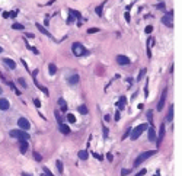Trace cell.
Here are the masks:
<instances>
[{"label":"cell","mask_w":182,"mask_h":176,"mask_svg":"<svg viewBox=\"0 0 182 176\" xmlns=\"http://www.w3.org/2000/svg\"><path fill=\"white\" fill-rule=\"evenodd\" d=\"M77 111H79L80 114L85 115V114H87V106H86V105H80V106L77 108Z\"/></svg>","instance_id":"obj_25"},{"label":"cell","mask_w":182,"mask_h":176,"mask_svg":"<svg viewBox=\"0 0 182 176\" xmlns=\"http://www.w3.org/2000/svg\"><path fill=\"white\" fill-rule=\"evenodd\" d=\"M12 28H13V29H19V31H22V29H23L25 26H23L22 23H17V22H15V23L12 25Z\"/></svg>","instance_id":"obj_27"},{"label":"cell","mask_w":182,"mask_h":176,"mask_svg":"<svg viewBox=\"0 0 182 176\" xmlns=\"http://www.w3.org/2000/svg\"><path fill=\"white\" fill-rule=\"evenodd\" d=\"M36 28H38V31L41 32V34H44V35H47V36H50V38H52V35H51V32H48L42 25H39V23H36Z\"/></svg>","instance_id":"obj_15"},{"label":"cell","mask_w":182,"mask_h":176,"mask_svg":"<svg viewBox=\"0 0 182 176\" xmlns=\"http://www.w3.org/2000/svg\"><path fill=\"white\" fill-rule=\"evenodd\" d=\"M77 82H79V76H77V74L70 76V79H69V83H70V84H76Z\"/></svg>","instance_id":"obj_20"},{"label":"cell","mask_w":182,"mask_h":176,"mask_svg":"<svg viewBox=\"0 0 182 176\" xmlns=\"http://www.w3.org/2000/svg\"><path fill=\"white\" fill-rule=\"evenodd\" d=\"M67 121H69L70 124H74V122H76V117H74L73 114H69V115H67Z\"/></svg>","instance_id":"obj_28"},{"label":"cell","mask_w":182,"mask_h":176,"mask_svg":"<svg viewBox=\"0 0 182 176\" xmlns=\"http://www.w3.org/2000/svg\"><path fill=\"white\" fill-rule=\"evenodd\" d=\"M144 74H146V68H144V70H141V71L139 73V77H137V80H141V79L144 77Z\"/></svg>","instance_id":"obj_31"},{"label":"cell","mask_w":182,"mask_h":176,"mask_svg":"<svg viewBox=\"0 0 182 176\" xmlns=\"http://www.w3.org/2000/svg\"><path fill=\"white\" fill-rule=\"evenodd\" d=\"M26 48H28V50H31V51H32L34 54H39V51H38V50H36L35 47H31V45H28V44H26Z\"/></svg>","instance_id":"obj_30"},{"label":"cell","mask_w":182,"mask_h":176,"mask_svg":"<svg viewBox=\"0 0 182 176\" xmlns=\"http://www.w3.org/2000/svg\"><path fill=\"white\" fill-rule=\"evenodd\" d=\"M54 115H55V119H57L58 125H61V124H63V119H61V115H60V112H58V111H55V112H54Z\"/></svg>","instance_id":"obj_26"},{"label":"cell","mask_w":182,"mask_h":176,"mask_svg":"<svg viewBox=\"0 0 182 176\" xmlns=\"http://www.w3.org/2000/svg\"><path fill=\"white\" fill-rule=\"evenodd\" d=\"M147 119H149V122L152 125V122H153V111H147Z\"/></svg>","instance_id":"obj_29"},{"label":"cell","mask_w":182,"mask_h":176,"mask_svg":"<svg viewBox=\"0 0 182 176\" xmlns=\"http://www.w3.org/2000/svg\"><path fill=\"white\" fill-rule=\"evenodd\" d=\"M105 1H106V0H105ZM105 1H104L102 4H99V6L95 9V12H96V15H98V16H102V9H104V4H105Z\"/></svg>","instance_id":"obj_21"},{"label":"cell","mask_w":182,"mask_h":176,"mask_svg":"<svg viewBox=\"0 0 182 176\" xmlns=\"http://www.w3.org/2000/svg\"><path fill=\"white\" fill-rule=\"evenodd\" d=\"M165 124H162L160 125V130H159V135H157V144H160V141L165 138Z\"/></svg>","instance_id":"obj_12"},{"label":"cell","mask_w":182,"mask_h":176,"mask_svg":"<svg viewBox=\"0 0 182 176\" xmlns=\"http://www.w3.org/2000/svg\"><path fill=\"white\" fill-rule=\"evenodd\" d=\"M22 176H32V175H29V173H25V172H23V173H22Z\"/></svg>","instance_id":"obj_51"},{"label":"cell","mask_w":182,"mask_h":176,"mask_svg":"<svg viewBox=\"0 0 182 176\" xmlns=\"http://www.w3.org/2000/svg\"><path fill=\"white\" fill-rule=\"evenodd\" d=\"M38 87H39V89H41V90H42L45 95H48V90H47V87H42V86H38Z\"/></svg>","instance_id":"obj_43"},{"label":"cell","mask_w":182,"mask_h":176,"mask_svg":"<svg viewBox=\"0 0 182 176\" xmlns=\"http://www.w3.org/2000/svg\"><path fill=\"white\" fill-rule=\"evenodd\" d=\"M102 131H104V137H105V138H108V134H109V133H108V128H106L105 125L102 127Z\"/></svg>","instance_id":"obj_32"},{"label":"cell","mask_w":182,"mask_h":176,"mask_svg":"<svg viewBox=\"0 0 182 176\" xmlns=\"http://www.w3.org/2000/svg\"><path fill=\"white\" fill-rule=\"evenodd\" d=\"M58 105H60V108H61L64 112L67 111V103H66V101H64L63 98H60V99H58Z\"/></svg>","instance_id":"obj_16"},{"label":"cell","mask_w":182,"mask_h":176,"mask_svg":"<svg viewBox=\"0 0 182 176\" xmlns=\"http://www.w3.org/2000/svg\"><path fill=\"white\" fill-rule=\"evenodd\" d=\"M71 51H73V54H74L76 57H82V55H87V54H89V51H87L80 42H73Z\"/></svg>","instance_id":"obj_1"},{"label":"cell","mask_w":182,"mask_h":176,"mask_svg":"<svg viewBox=\"0 0 182 176\" xmlns=\"http://www.w3.org/2000/svg\"><path fill=\"white\" fill-rule=\"evenodd\" d=\"M1 92H3V89H1V87H0V93H1Z\"/></svg>","instance_id":"obj_53"},{"label":"cell","mask_w":182,"mask_h":176,"mask_svg":"<svg viewBox=\"0 0 182 176\" xmlns=\"http://www.w3.org/2000/svg\"><path fill=\"white\" fill-rule=\"evenodd\" d=\"M93 156H95V157H96V159H98V160H102V156H101V154H98V153H95V154H93Z\"/></svg>","instance_id":"obj_46"},{"label":"cell","mask_w":182,"mask_h":176,"mask_svg":"<svg viewBox=\"0 0 182 176\" xmlns=\"http://www.w3.org/2000/svg\"><path fill=\"white\" fill-rule=\"evenodd\" d=\"M10 137L13 138H17V140H29V134L23 130H12L10 131Z\"/></svg>","instance_id":"obj_4"},{"label":"cell","mask_w":182,"mask_h":176,"mask_svg":"<svg viewBox=\"0 0 182 176\" xmlns=\"http://www.w3.org/2000/svg\"><path fill=\"white\" fill-rule=\"evenodd\" d=\"M166 119H168L169 122L173 119V105H171V106H169V112H168V117H166Z\"/></svg>","instance_id":"obj_17"},{"label":"cell","mask_w":182,"mask_h":176,"mask_svg":"<svg viewBox=\"0 0 182 176\" xmlns=\"http://www.w3.org/2000/svg\"><path fill=\"white\" fill-rule=\"evenodd\" d=\"M152 31H153V28H152L150 25H149V26H146V32H147V34H150Z\"/></svg>","instance_id":"obj_42"},{"label":"cell","mask_w":182,"mask_h":176,"mask_svg":"<svg viewBox=\"0 0 182 176\" xmlns=\"http://www.w3.org/2000/svg\"><path fill=\"white\" fill-rule=\"evenodd\" d=\"M34 159H35L36 162H39V160H41V154H38L36 151H34Z\"/></svg>","instance_id":"obj_33"},{"label":"cell","mask_w":182,"mask_h":176,"mask_svg":"<svg viewBox=\"0 0 182 176\" xmlns=\"http://www.w3.org/2000/svg\"><path fill=\"white\" fill-rule=\"evenodd\" d=\"M162 22H163L165 25H168L169 28H172V26H173V20H172V12H169L168 15H165V16L162 17Z\"/></svg>","instance_id":"obj_7"},{"label":"cell","mask_w":182,"mask_h":176,"mask_svg":"<svg viewBox=\"0 0 182 176\" xmlns=\"http://www.w3.org/2000/svg\"><path fill=\"white\" fill-rule=\"evenodd\" d=\"M7 84H9V86H10V87H12V89H13V90H16V87H15V84H13V83H12V82H7Z\"/></svg>","instance_id":"obj_45"},{"label":"cell","mask_w":182,"mask_h":176,"mask_svg":"<svg viewBox=\"0 0 182 176\" xmlns=\"http://www.w3.org/2000/svg\"><path fill=\"white\" fill-rule=\"evenodd\" d=\"M156 154V150H147V151H144V153H141L137 159H136V162H134V166H140L144 160H147L149 157H152V156H155Z\"/></svg>","instance_id":"obj_3"},{"label":"cell","mask_w":182,"mask_h":176,"mask_svg":"<svg viewBox=\"0 0 182 176\" xmlns=\"http://www.w3.org/2000/svg\"><path fill=\"white\" fill-rule=\"evenodd\" d=\"M55 166H57L58 172H60V173H63V170H64V166H63V162H61V160H57V162H55Z\"/></svg>","instance_id":"obj_23"},{"label":"cell","mask_w":182,"mask_h":176,"mask_svg":"<svg viewBox=\"0 0 182 176\" xmlns=\"http://www.w3.org/2000/svg\"><path fill=\"white\" fill-rule=\"evenodd\" d=\"M3 63H4V64H6V66L10 68V70H15V68H16V63H15L12 58H7V57H4V58H3Z\"/></svg>","instance_id":"obj_9"},{"label":"cell","mask_w":182,"mask_h":176,"mask_svg":"<svg viewBox=\"0 0 182 176\" xmlns=\"http://www.w3.org/2000/svg\"><path fill=\"white\" fill-rule=\"evenodd\" d=\"M106 159H108V160H109V162H111V160H112V159H114V157H112V154H109V153H108V154H106Z\"/></svg>","instance_id":"obj_48"},{"label":"cell","mask_w":182,"mask_h":176,"mask_svg":"<svg viewBox=\"0 0 182 176\" xmlns=\"http://www.w3.org/2000/svg\"><path fill=\"white\" fill-rule=\"evenodd\" d=\"M17 82H19V83H20V84H22V86H23V87H26V82H25V80H23V79H19V80H17Z\"/></svg>","instance_id":"obj_40"},{"label":"cell","mask_w":182,"mask_h":176,"mask_svg":"<svg viewBox=\"0 0 182 176\" xmlns=\"http://www.w3.org/2000/svg\"><path fill=\"white\" fill-rule=\"evenodd\" d=\"M89 157V153L86 151V150H80L79 151V159H82V160H86Z\"/></svg>","instance_id":"obj_18"},{"label":"cell","mask_w":182,"mask_h":176,"mask_svg":"<svg viewBox=\"0 0 182 176\" xmlns=\"http://www.w3.org/2000/svg\"><path fill=\"white\" fill-rule=\"evenodd\" d=\"M117 106H118L120 109H124V106H125V98H124V96H121V99H120V102L117 103Z\"/></svg>","instance_id":"obj_22"},{"label":"cell","mask_w":182,"mask_h":176,"mask_svg":"<svg viewBox=\"0 0 182 176\" xmlns=\"http://www.w3.org/2000/svg\"><path fill=\"white\" fill-rule=\"evenodd\" d=\"M17 125H19V128L23 130V131H26V130L31 128V124H29V121H28L26 118H19V119H17Z\"/></svg>","instance_id":"obj_5"},{"label":"cell","mask_w":182,"mask_h":176,"mask_svg":"<svg viewBox=\"0 0 182 176\" xmlns=\"http://www.w3.org/2000/svg\"><path fill=\"white\" fill-rule=\"evenodd\" d=\"M115 121H120V111L115 114Z\"/></svg>","instance_id":"obj_47"},{"label":"cell","mask_w":182,"mask_h":176,"mask_svg":"<svg viewBox=\"0 0 182 176\" xmlns=\"http://www.w3.org/2000/svg\"><path fill=\"white\" fill-rule=\"evenodd\" d=\"M28 149H29L28 141L26 140H19V150H20V153H26Z\"/></svg>","instance_id":"obj_10"},{"label":"cell","mask_w":182,"mask_h":176,"mask_svg":"<svg viewBox=\"0 0 182 176\" xmlns=\"http://www.w3.org/2000/svg\"><path fill=\"white\" fill-rule=\"evenodd\" d=\"M16 15H17V12H10V13H9L10 17H16Z\"/></svg>","instance_id":"obj_44"},{"label":"cell","mask_w":182,"mask_h":176,"mask_svg":"<svg viewBox=\"0 0 182 176\" xmlns=\"http://www.w3.org/2000/svg\"><path fill=\"white\" fill-rule=\"evenodd\" d=\"M117 61H118V64H121V66H128V64H130V58H128L127 55H118V57H117Z\"/></svg>","instance_id":"obj_8"},{"label":"cell","mask_w":182,"mask_h":176,"mask_svg":"<svg viewBox=\"0 0 182 176\" xmlns=\"http://www.w3.org/2000/svg\"><path fill=\"white\" fill-rule=\"evenodd\" d=\"M48 71H50V74L52 76V74H55V71H57V66L55 64H48Z\"/></svg>","instance_id":"obj_19"},{"label":"cell","mask_w":182,"mask_h":176,"mask_svg":"<svg viewBox=\"0 0 182 176\" xmlns=\"http://www.w3.org/2000/svg\"><path fill=\"white\" fill-rule=\"evenodd\" d=\"M153 42H155L153 38H149V41H147V55H149V57L152 55V54H150V47L153 45Z\"/></svg>","instance_id":"obj_24"},{"label":"cell","mask_w":182,"mask_h":176,"mask_svg":"<svg viewBox=\"0 0 182 176\" xmlns=\"http://www.w3.org/2000/svg\"><path fill=\"white\" fill-rule=\"evenodd\" d=\"M156 7H157L159 10H163V9H165V3H159V4H156Z\"/></svg>","instance_id":"obj_36"},{"label":"cell","mask_w":182,"mask_h":176,"mask_svg":"<svg viewBox=\"0 0 182 176\" xmlns=\"http://www.w3.org/2000/svg\"><path fill=\"white\" fill-rule=\"evenodd\" d=\"M3 17H4V19H7V17H9V13H7V12H4V13H3Z\"/></svg>","instance_id":"obj_49"},{"label":"cell","mask_w":182,"mask_h":176,"mask_svg":"<svg viewBox=\"0 0 182 176\" xmlns=\"http://www.w3.org/2000/svg\"><path fill=\"white\" fill-rule=\"evenodd\" d=\"M147 128H149V124H146V122H144V124H140V125H137V127L133 130L131 135H130V137H131V140H137V138H139V137H140V135H141V134H143V133H144Z\"/></svg>","instance_id":"obj_2"},{"label":"cell","mask_w":182,"mask_h":176,"mask_svg":"<svg viewBox=\"0 0 182 176\" xmlns=\"http://www.w3.org/2000/svg\"><path fill=\"white\" fill-rule=\"evenodd\" d=\"M131 170L130 169H124V170H121V176H125V175H128Z\"/></svg>","instance_id":"obj_35"},{"label":"cell","mask_w":182,"mask_h":176,"mask_svg":"<svg viewBox=\"0 0 182 176\" xmlns=\"http://www.w3.org/2000/svg\"><path fill=\"white\" fill-rule=\"evenodd\" d=\"M74 20H76V19H74V17H73V15L70 13V16H69V23H71V22H74Z\"/></svg>","instance_id":"obj_41"},{"label":"cell","mask_w":182,"mask_h":176,"mask_svg":"<svg viewBox=\"0 0 182 176\" xmlns=\"http://www.w3.org/2000/svg\"><path fill=\"white\" fill-rule=\"evenodd\" d=\"M146 172H147V170H146V169H143V170H140L139 173H136V176H143V175H146Z\"/></svg>","instance_id":"obj_39"},{"label":"cell","mask_w":182,"mask_h":176,"mask_svg":"<svg viewBox=\"0 0 182 176\" xmlns=\"http://www.w3.org/2000/svg\"><path fill=\"white\" fill-rule=\"evenodd\" d=\"M70 13H71V15H74V16H76V17H79V19L82 17V16H80V13H79V12H76V10H70Z\"/></svg>","instance_id":"obj_34"},{"label":"cell","mask_w":182,"mask_h":176,"mask_svg":"<svg viewBox=\"0 0 182 176\" xmlns=\"http://www.w3.org/2000/svg\"><path fill=\"white\" fill-rule=\"evenodd\" d=\"M34 103H35V106H36V108H39V106H41V101H39V99H34Z\"/></svg>","instance_id":"obj_38"},{"label":"cell","mask_w":182,"mask_h":176,"mask_svg":"<svg viewBox=\"0 0 182 176\" xmlns=\"http://www.w3.org/2000/svg\"><path fill=\"white\" fill-rule=\"evenodd\" d=\"M98 31H99L98 28H90V29H87V32H89V34H95V32H98Z\"/></svg>","instance_id":"obj_37"},{"label":"cell","mask_w":182,"mask_h":176,"mask_svg":"<svg viewBox=\"0 0 182 176\" xmlns=\"http://www.w3.org/2000/svg\"><path fill=\"white\" fill-rule=\"evenodd\" d=\"M9 106H10L9 101H7L6 98H1V99H0V109H1V111H7Z\"/></svg>","instance_id":"obj_11"},{"label":"cell","mask_w":182,"mask_h":176,"mask_svg":"<svg viewBox=\"0 0 182 176\" xmlns=\"http://www.w3.org/2000/svg\"><path fill=\"white\" fill-rule=\"evenodd\" d=\"M58 127H60V131H61L63 134H66V135H69V134L71 133V130H70V127H69L67 124H64V122H63L61 125H58Z\"/></svg>","instance_id":"obj_13"},{"label":"cell","mask_w":182,"mask_h":176,"mask_svg":"<svg viewBox=\"0 0 182 176\" xmlns=\"http://www.w3.org/2000/svg\"><path fill=\"white\" fill-rule=\"evenodd\" d=\"M1 52H3V48H1V47H0V54H1Z\"/></svg>","instance_id":"obj_52"},{"label":"cell","mask_w":182,"mask_h":176,"mask_svg":"<svg viewBox=\"0 0 182 176\" xmlns=\"http://www.w3.org/2000/svg\"><path fill=\"white\" fill-rule=\"evenodd\" d=\"M125 19H127V20H128V22H130V13H128V12H127V13H125Z\"/></svg>","instance_id":"obj_50"},{"label":"cell","mask_w":182,"mask_h":176,"mask_svg":"<svg viewBox=\"0 0 182 176\" xmlns=\"http://www.w3.org/2000/svg\"><path fill=\"white\" fill-rule=\"evenodd\" d=\"M149 140L150 141H156V131H155L153 125H149Z\"/></svg>","instance_id":"obj_14"},{"label":"cell","mask_w":182,"mask_h":176,"mask_svg":"<svg viewBox=\"0 0 182 176\" xmlns=\"http://www.w3.org/2000/svg\"><path fill=\"white\" fill-rule=\"evenodd\" d=\"M166 96H168V89H165L163 93H162V96H160V101H159V103H157V111H162V109H163V106H165V103H166Z\"/></svg>","instance_id":"obj_6"}]
</instances>
